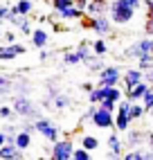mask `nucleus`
I'll return each instance as SVG.
<instances>
[{"label": "nucleus", "mask_w": 153, "mask_h": 160, "mask_svg": "<svg viewBox=\"0 0 153 160\" xmlns=\"http://www.w3.org/2000/svg\"><path fill=\"white\" fill-rule=\"evenodd\" d=\"M14 144L20 149V151H27V149L32 147V133L25 131V129H23V131H18L16 138H14Z\"/></svg>", "instance_id": "20"}, {"label": "nucleus", "mask_w": 153, "mask_h": 160, "mask_svg": "<svg viewBox=\"0 0 153 160\" xmlns=\"http://www.w3.org/2000/svg\"><path fill=\"white\" fill-rule=\"evenodd\" d=\"M95 111H97V104H90V108L86 111V113L79 117V120H81V122H90V120H92V115H95Z\"/></svg>", "instance_id": "37"}, {"label": "nucleus", "mask_w": 153, "mask_h": 160, "mask_svg": "<svg viewBox=\"0 0 153 160\" xmlns=\"http://www.w3.org/2000/svg\"><path fill=\"white\" fill-rule=\"evenodd\" d=\"M90 158H92V153L86 147H79V149L72 151V160H90Z\"/></svg>", "instance_id": "32"}, {"label": "nucleus", "mask_w": 153, "mask_h": 160, "mask_svg": "<svg viewBox=\"0 0 153 160\" xmlns=\"http://www.w3.org/2000/svg\"><path fill=\"white\" fill-rule=\"evenodd\" d=\"M122 70L117 66H104L99 72H97V86H117L122 81Z\"/></svg>", "instance_id": "5"}, {"label": "nucleus", "mask_w": 153, "mask_h": 160, "mask_svg": "<svg viewBox=\"0 0 153 160\" xmlns=\"http://www.w3.org/2000/svg\"><path fill=\"white\" fill-rule=\"evenodd\" d=\"M5 142H7V133L0 131V144H5Z\"/></svg>", "instance_id": "48"}, {"label": "nucleus", "mask_w": 153, "mask_h": 160, "mask_svg": "<svg viewBox=\"0 0 153 160\" xmlns=\"http://www.w3.org/2000/svg\"><path fill=\"white\" fill-rule=\"evenodd\" d=\"M151 54H153V52H151Z\"/></svg>", "instance_id": "51"}, {"label": "nucleus", "mask_w": 153, "mask_h": 160, "mask_svg": "<svg viewBox=\"0 0 153 160\" xmlns=\"http://www.w3.org/2000/svg\"><path fill=\"white\" fill-rule=\"evenodd\" d=\"M16 90H20L23 95H29V86H27L25 81H18V83H16Z\"/></svg>", "instance_id": "40"}, {"label": "nucleus", "mask_w": 153, "mask_h": 160, "mask_svg": "<svg viewBox=\"0 0 153 160\" xmlns=\"http://www.w3.org/2000/svg\"><path fill=\"white\" fill-rule=\"evenodd\" d=\"M79 142H81V147L88 149V151H97V149H99V138L92 135V133H83Z\"/></svg>", "instance_id": "24"}, {"label": "nucleus", "mask_w": 153, "mask_h": 160, "mask_svg": "<svg viewBox=\"0 0 153 160\" xmlns=\"http://www.w3.org/2000/svg\"><path fill=\"white\" fill-rule=\"evenodd\" d=\"M32 12H34V0H16V5H14V14L29 16Z\"/></svg>", "instance_id": "23"}, {"label": "nucleus", "mask_w": 153, "mask_h": 160, "mask_svg": "<svg viewBox=\"0 0 153 160\" xmlns=\"http://www.w3.org/2000/svg\"><path fill=\"white\" fill-rule=\"evenodd\" d=\"M43 106H47V108H54V111H68L72 106V99L68 97L65 92H50L45 99H43Z\"/></svg>", "instance_id": "8"}, {"label": "nucleus", "mask_w": 153, "mask_h": 160, "mask_svg": "<svg viewBox=\"0 0 153 160\" xmlns=\"http://www.w3.org/2000/svg\"><path fill=\"white\" fill-rule=\"evenodd\" d=\"M144 32L149 36H153V18H146V25H144Z\"/></svg>", "instance_id": "42"}, {"label": "nucleus", "mask_w": 153, "mask_h": 160, "mask_svg": "<svg viewBox=\"0 0 153 160\" xmlns=\"http://www.w3.org/2000/svg\"><path fill=\"white\" fill-rule=\"evenodd\" d=\"M14 111L16 115L20 117H25V120H38L41 113H38V106L29 99V95H23V92H16L14 95Z\"/></svg>", "instance_id": "2"}, {"label": "nucleus", "mask_w": 153, "mask_h": 160, "mask_svg": "<svg viewBox=\"0 0 153 160\" xmlns=\"http://www.w3.org/2000/svg\"><path fill=\"white\" fill-rule=\"evenodd\" d=\"M146 140H149V144H151V149H153V133H151V135L146 138Z\"/></svg>", "instance_id": "49"}, {"label": "nucleus", "mask_w": 153, "mask_h": 160, "mask_svg": "<svg viewBox=\"0 0 153 160\" xmlns=\"http://www.w3.org/2000/svg\"><path fill=\"white\" fill-rule=\"evenodd\" d=\"M5 34V32H2V20H0V36H2Z\"/></svg>", "instance_id": "50"}, {"label": "nucleus", "mask_w": 153, "mask_h": 160, "mask_svg": "<svg viewBox=\"0 0 153 160\" xmlns=\"http://www.w3.org/2000/svg\"><path fill=\"white\" fill-rule=\"evenodd\" d=\"M142 104H144L146 113H149V111H153V86H149V90L144 92V97H142Z\"/></svg>", "instance_id": "33"}, {"label": "nucleus", "mask_w": 153, "mask_h": 160, "mask_svg": "<svg viewBox=\"0 0 153 160\" xmlns=\"http://www.w3.org/2000/svg\"><path fill=\"white\" fill-rule=\"evenodd\" d=\"M92 52L97 57H104L106 52H108V45H106V41L101 36H97V41H92Z\"/></svg>", "instance_id": "30"}, {"label": "nucleus", "mask_w": 153, "mask_h": 160, "mask_svg": "<svg viewBox=\"0 0 153 160\" xmlns=\"http://www.w3.org/2000/svg\"><path fill=\"white\" fill-rule=\"evenodd\" d=\"M108 158H122V140L117 138V133L108 135Z\"/></svg>", "instance_id": "17"}, {"label": "nucleus", "mask_w": 153, "mask_h": 160, "mask_svg": "<svg viewBox=\"0 0 153 160\" xmlns=\"http://www.w3.org/2000/svg\"><path fill=\"white\" fill-rule=\"evenodd\" d=\"M47 41H50V34L43 27H36L34 32H32V45H34L36 50H43L47 45Z\"/></svg>", "instance_id": "16"}, {"label": "nucleus", "mask_w": 153, "mask_h": 160, "mask_svg": "<svg viewBox=\"0 0 153 160\" xmlns=\"http://www.w3.org/2000/svg\"><path fill=\"white\" fill-rule=\"evenodd\" d=\"M137 66H140L142 70H149V68H153V54H151V52H146V54L137 57Z\"/></svg>", "instance_id": "31"}, {"label": "nucleus", "mask_w": 153, "mask_h": 160, "mask_svg": "<svg viewBox=\"0 0 153 160\" xmlns=\"http://www.w3.org/2000/svg\"><path fill=\"white\" fill-rule=\"evenodd\" d=\"M50 2H52L54 14H57V12H61V9H65V7H72L74 0H50Z\"/></svg>", "instance_id": "34"}, {"label": "nucleus", "mask_w": 153, "mask_h": 160, "mask_svg": "<svg viewBox=\"0 0 153 160\" xmlns=\"http://www.w3.org/2000/svg\"><path fill=\"white\" fill-rule=\"evenodd\" d=\"M65 66H79V63H83V59L76 54V50H72V52H65L63 54V59H61Z\"/></svg>", "instance_id": "28"}, {"label": "nucleus", "mask_w": 153, "mask_h": 160, "mask_svg": "<svg viewBox=\"0 0 153 160\" xmlns=\"http://www.w3.org/2000/svg\"><path fill=\"white\" fill-rule=\"evenodd\" d=\"M20 158H23V151L14 142L0 144V160H20Z\"/></svg>", "instance_id": "14"}, {"label": "nucleus", "mask_w": 153, "mask_h": 160, "mask_svg": "<svg viewBox=\"0 0 153 160\" xmlns=\"http://www.w3.org/2000/svg\"><path fill=\"white\" fill-rule=\"evenodd\" d=\"M135 12L137 9L128 2V0H111L108 5V14H111V20L115 25H126L135 18Z\"/></svg>", "instance_id": "1"}, {"label": "nucleus", "mask_w": 153, "mask_h": 160, "mask_svg": "<svg viewBox=\"0 0 153 160\" xmlns=\"http://www.w3.org/2000/svg\"><path fill=\"white\" fill-rule=\"evenodd\" d=\"M149 86H151L149 81H140V83H135V86L126 88V95H124V97L131 99V102H142V97H144V92L149 90Z\"/></svg>", "instance_id": "13"}, {"label": "nucleus", "mask_w": 153, "mask_h": 160, "mask_svg": "<svg viewBox=\"0 0 153 160\" xmlns=\"http://www.w3.org/2000/svg\"><path fill=\"white\" fill-rule=\"evenodd\" d=\"M131 122H133V120H131L128 113H119V111H117V115H115V129H117V131L126 133V131L131 129Z\"/></svg>", "instance_id": "22"}, {"label": "nucleus", "mask_w": 153, "mask_h": 160, "mask_svg": "<svg viewBox=\"0 0 153 160\" xmlns=\"http://www.w3.org/2000/svg\"><path fill=\"white\" fill-rule=\"evenodd\" d=\"M128 2H131V5H133L135 9H140V7H142V2H144V0H128Z\"/></svg>", "instance_id": "47"}, {"label": "nucleus", "mask_w": 153, "mask_h": 160, "mask_svg": "<svg viewBox=\"0 0 153 160\" xmlns=\"http://www.w3.org/2000/svg\"><path fill=\"white\" fill-rule=\"evenodd\" d=\"M142 142H144V135H142V131H126V144L133 149V147H142Z\"/></svg>", "instance_id": "25"}, {"label": "nucleus", "mask_w": 153, "mask_h": 160, "mask_svg": "<svg viewBox=\"0 0 153 160\" xmlns=\"http://www.w3.org/2000/svg\"><path fill=\"white\" fill-rule=\"evenodd\" d=\"M146 52H153V36H144V38H140L135 41L133 45H128L126 48V57H142V54H146Z\"/></svg>", "instance_id": "9"}, {"label": "nucleus", "mask_w": 153, "mask_h": 160, "mask_svg": "<svg viewBox=\"0 0 153 160\" xmlns=\"http://www.w3.org/2000/svg\"><path fill=\"white\" fill-rule=\"evenodd\" d=\"M99 59H101V57H97V54H92L90 59H86L83 63H86V68H88L90 72H99V70L104 68V63H101Z\"/></svg>", "instance_id": "29"}, {"label": "nucleus", "mask_w": 153, "mask_h": 160, "mask_svg": "<svg viewBox=\"0 0 153 160\" xmlns=\"http://www.w3.org/2000/svg\"><path fill=\"white\" fill-rule=\"evenodd\" d=\"M124 160H153V149L144 151L142 147H133V151L124 153Z\"/></svg>", "instance_id": "19"}, {"label": "nucleus", "mask_w": 153, "mask_h": 160, "mask_svg": "<svg viewBox=\"0 0 153 160\" xmlns=\"http://www.w3.org/2000/svg\"><path fill=\"white\" fill-rule=\"evenodd\" d=\"M83 9H79L76 5H72V7H65V9H61V12H57V16L61 18V20H81L83 18Z\"/></svg>", "instance_id": "15"}, {"label": "nucleus", "mask_w": 153, "mask_h": 160, "mask_svg": "<svg viewBox=\"0 0 153 160\" xmlns=\"http://www.w3.org/2000/svg\"><path fill=\"white\" fill-rule=\"evenodd\" d=\"M106 2H108V0H106Z\"/></svg>", "instance_id": "52"}, {"label": "nucleus", "mask_w": 153, "mask_h": 160, "mask_svg": "<svg viewBox=\"0 0 153 160\" xmlns=\"http://www.w3.org/2000/svg\"><path fill=\"white\" fill-rule=\"evenodd\" d=\"M106 97H108V86H95L88 92V102L90 104H101Z\"/></svg>", "instance_id": "21"}, {"label": "nucleus", "mask_w": 153, "mask_h": 160, "mask_svg": "<svg viewBox=\"0 0 153 160\" xmlns=\"http://www.w3.org/2000/svg\"><path fill=\"white\" fill-rule=\"evenodd\" d=\"M74 5L79 7V9H83V12H86V7H88V0H74Z\"/></svg>", "instance_id": "45"}, {"label": "nucleus", "mask_w": 153, "mask_h": 160, "mask_svg": "<svg viewBox=\"0 0 153 160\" xmlns=\"http://www.w3.org/2000/svg\"><path fill=\"white\" fill-rule=\"evenodd\" d=\"M7 23H12L20 34H25V36H32V32H34V27H32V20L29 16H20V14H14L12 18L7 20Z\"/></svg>", "instance_id": "11"}, {"label": "nucleus", "mask_w": 153, "mask_h": 160, "mask_svg": "<svg viewBox=\"0 0 153 160\" xmlns=\"http://www.w3.org/2000/svg\"><path fill=\"white\" fill-rule=\"evenodd\" d=\"M34 126H36V133L43 138V140H47V142H57L61 133H59V126L54 124L50 117H38V120H34Z\"/></svg>", "instance_id": "4"}, {"label": "nucleus", "mask_w": 153, "mask_h": 160, "mask_svg": "<svg viewBox=\"0 0 153 160\" xmlns=\"http://www.w3.org/2000/svg\"><path fill=\"white\" fill-rule=\"evenodd\" d=\"M144 81H149L151 86H153V68H149V70H144Z\"/></svg>", "instance_id": "43"}, {"label": "nucleus", "mask_w": 153, "mask_h": 160, "mask_svg": "<svg viewBox=\"0 0 153 160\" xmlns=\"http://www.w3.org/2000/svg\"><path fill=\"white\" fill-rule=\"evenodd\" d=\"M0 117H2V120H14L16 117L14 106H0Z\"/></svg>", "instance_id": "35"}, {"label": "nucleus", "mask_w": 153, "mask_h": 160, "mask_svg": "<svg viewBox=\"0 0 153 160\" xmlns=\"http://www.w3.org/2000/svg\"><path fill=\"white\" fill-rule=\"evenodd\" d=\"M128 115H131V120H142V117L146 115V108H144V104L142 102H131V111H128Z\"/></svg>", "instance_id": "26"}, {"label": "nucleus", "mask_w": 153, "mask_h": 160, "mask_svg": "<svg viewBox=\"0 0 153 160\" xmlns=\"http://www.w3.org/2000/svg\"><path fill=\"white\" fill-rule=\"evenodd\" d=\"M81 88H83L86 92H90V90L95 88V83H92V81H86V83H83V86H81Z\"/></svg>", "instance_id": "46"}, {"label": "nucleus", "mask_w": 153, "mask_h": 160, "mask_svg": "<svg viewBox=\"0 0 153 160\" xmlns=\"http://www.w3.org/2000/svg\"><path fill=\"white\" fill-rule=\"evenodd\" d=\"M72 151H74V144L70 138H59L57 142H52V149H50V158L54 160H72Z\"/></svg>", "instance_id": "6"}, {"label": "nucleus", "mask_w": 153, "mask_h": 160, "mask_svg": "<svg viewBox=\"0 0 153 160\" xmlns=\"http://www.w3.org/2000/svg\"><path fill=\"white\" fill-rule=\"evenodd\" d=\"M140 81H144V70H142L140 66H137V68H128V70L122 74V83H124L126 88L135 86V83H140Z\"/></svg>", "instance_id": "12"}, {"label": "nucleus", "mask_w": 153, "mask_h": 160, "mask_svg": "<svg viewBox=\"0 0 153 160\" xmlns=\"http://www.w3.org/2000/svg\"><path fill=\"white\" fill-rule=\"evenodd\" d=\"M12 16H14V7H9V5H0V20H2V23H5V20H9Z\"/></svg>", "instance_id": "36"}, {"label": "nucleus", "mask_w": 153, "mask_h": 160, "mask_svg": "<svg viewBox=\"0 0 153 160\" xmlns=\"http://www.w3.org/2000/svg\"><path fill=\"white\" fill-rule=\"evenodd\" d=\"M2 38H5V43H16V34L14 32H5Z\"/></svg>", "instance_id": "41"}, {"label": "nucleus", "mask_w": 153, "mask_h": 160, "mask_svg": "<svg viewBox=\"0 0 153 160\" xmlns=\"http://www.w3.org/2000/svg\"><path fill=\"white\" fill-rule=\"evenodd\" d=\"M47 59H50V52H45V48H43L38 52V61H47Z\"/></svg>", "instance_id": "44"}, {"label": "nucleus", "mask_w": 153, "mask_h": 160, "mask_svg": "<svg viewBox=\"0 0 153 160\" xmlns=\"http://www.w3.org/2000/svg\"><path fill=\"white\" fill-rule=\"evenodd\" d=\"M99 106H104V108H108V111H113V113H115V108H117V102H113V99H108V97H106V99H104Z\"/></svg>", "instance_id": "38"}, {"label": "nucleus", "mask_w": 153, "mask_h": 160, "mask_svg": "<svg viewBox=\"0 0 153 160\" xmlns=\"http://www.w3.org/2000/svg\"><path fill=\"white\" fill-rule=\"evenodd\" d=\"M74 50H76V54H79L83 61H86V59H90V57L95 54V52H92V43H86V41H81V43L76 45Z\"/></svg>", "instance_id": "27"}, {"label": "nucleus", "mask_w": 153, "mask_h": 160, "mask_svg": "<svg viewBox=\"0 0 153 160\" xmlns=\"http://www.w3.org/2000/svg\"><path fill=\"white\" fill-rule=\"evenodd\" d=\"M25 54V45L20 43H7V45H0V61H14L16 57Z\"/></svg>", "instance_id": "10"}, {"label": "nucleus", "mask_w": 153, "mask_h": 160, "mask_svg": "<svg viewBox=\"0 0 153 160\" xmlns=\"http://www.w3.org/2000/svg\"><path fill=\"white\" fill-rule=\"evenodd\" d=\"M108 12V5L106 0H88V7H86V14L88 16H99Z\"/></svg>", "instance_id": "18"}, {"label": "nucleus", "mask_w": 153, "mask_h": 160, "mask_svg": "<svg viewBox=\"0 0 153 160\" xmlns=\"http://www.w3.org/2000/svg\"><path fill=\"white\" fill-rule=\"evenodd\" d=\"M14 83L9 81V77H5V74H0V88H7V90H12Z\"/></svg>", "instance_id": "39"}, {"label": "nucleus", "mask_w": 153, "mask_h": 160, "mask_svg": "<svg viewBox=\"0 0 153 160\" xmlns=\"http://www.w3.org/2000/svg\"><path fill=\"white\" fill-rule=\"evenodd\" d=\"M83 27H88L92 29L97 36H108V34H113V20L111 16H106V14H99V16H88L83 20Z\"/></svg>", "instance_id": "3"}, {"label": "nucleus", "mask_w": 153, "mask_h": 160, "mask_svg": "<svg viewBox=\"0 0 153 160\" xmlns=\"http://www.w3.org/2000/svg\"><path fill=\"white\" fill-rule=\"evenodd\" d=\"M90 122L97 126V129H113V126H115V113L97 104V111H95Z\"/></svg>", "instance_id": "7"}]
</instances>
